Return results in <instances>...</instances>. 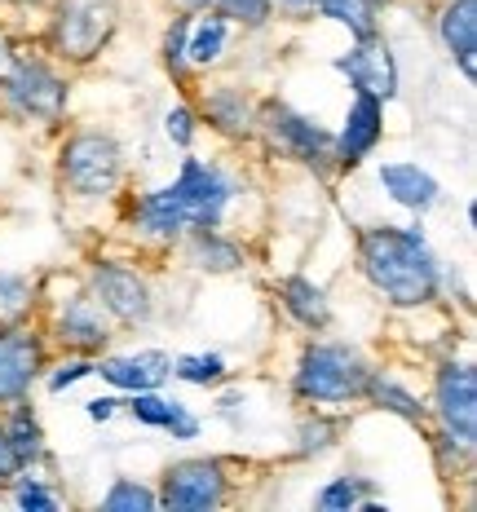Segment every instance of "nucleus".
<instances>
[{"instance_id": "1", "label": "nucleus", "mask_w": 477, "mask_h": 512, "mask_svg": "<svg viewBox=\"0 0 477 512\" xmlns=\"http://www.w3.org/2000/svg\"><path fill=\"white\" fill-rule=\"evenodd\" d=\"M358 256H363L371 287L398 309L433 301V292H438V283H442L438 256H433L429 239H424L420 230L371 226V230H363V239H358Z\"/></svg>"}, {"instance_id": "2", "label": "nucleus", "mask_w": 477, "mask_h": 512, "mask_svg": "<svg viewBox=\"0 0 477 512\" xmlns=\"http://www.w3.org/2000/svg\"><path fill=\"white\" fill-rule=\"evenodd\" d=\"M371 367L363 362V354L349 345H327L318 340L301 354L296 362V393L305 402H318V407H336V402H354L367 393Z\"/></svg>"}, {"instance_id": "3", "label": "nucleus", "mask_w": 477, "mask_h": 512, "mask_svg": "<svg viewBox=\"0 0 477 512\" xmlns=\"http://www.w3.org/2000/svg\"><path fill=\"white\" fill-rule=\"evenodd\" d=\"M115 27H120V5L115 0H58L49 40L58 58L89 62L111 45Z\"/></svg>"}, {"instance_id": "4", "label": "nucleus", "mask_w": 477, "mask_h": 512, "mask_svg": "<svg viewBox=\"0 0 477 512\" xmlns=\"http://www.w3.org/2000/svg\"><path fill=\"white\" fill-rule=\"evenodd\" d=\"M124 177V155L111 133H76L62 146V181L80 199H106L115 195Z\"/></svg>"}, {"instance_id": "5", "label": "nucleus", "mask_w": 477, "mask_h": 512, "mask_svg": "<svg viewBox=\"0 0 477 512\" xmlns=\"http://www.w3.org/2000/svg\"><path fill=\"white\" fill-rule=\"evenodd\" d=\"M0 89H5L9 111L23 115V120L53 124L62 111H67V80H62L53 67H45V62H31V58L9 62Z\"/></svg>"}, {"instance_id": "6", "label": "nucleus", "mask_w": 477, "mask_h": 512, "mask_svg": "<svg viewBox=\"0 0 477 512\" xmlns=\"http://www.w3.org/2000/svg\"><path fill=\"white\" fill-rule=\"evenodd\" d=\"M173 195H177V204H182V212H186V226L190 230H208V226H221L235 186H230V177L221 173L217 164L182 159V168H177V177H173Z\"/></svg>"}, {"instance_id": "7", "label": "nucleus", "mask_w": 477, "mask_h": 512, "mask_svg": "<svg viewBox=\"0 0 477 512\" xmlns=\"http://www.w3.org/2000/svg\"><path fill=\"white\" fill-rule=\"evenodd\" d=\"M433 407L442 415L447 442H460L464 451H473L477 442V376L469 362H447L433 384Z\"/></svg>"}, {"instance_id": "8", "label": "nucleus", "mask_w": 477, "mask_h": 512, "mask_svg": "<svg viewBox=\"0 0 477 512\" xmlns=\"http://www.w3.org/2000/svg\"><path fill=\"white\" fill-rule=\"evenodd\" d=\"M159 504L173 512H208L226 504V468L217 460H182L164 473Z\"/></svg>"}, {"instance_id": "9", "label": "nucleus", "mask_w": 477, "mask_h": 512, "mask_svg": "<svg viewBox=\"0 0 477 512\" xmlns=\"http://www.w3.org/2000/svg\"><path fill=\"white\" fill-rule=\"evenodd\" d=\"M261 120H265V133H270V142L279 146L283 155L301 159V164H314V168H327V159H336V137L323 133L314 120H305V115L292 111V106L270 102Z\"/></svg>"}, {"instance_id": "10", "label": "nucleus", "mask_w": 477, "mask_h": 512, "mask_svg": "<svg viewBox=\"0 0 477 512\" xmlns=\"http://www.w3.org/2000/svg\"><path fill=\"white\" fill-rule=\"evenodd\" d=\"M93 301L102 305L106 318H115V323L124 327H137L151 318V287L137 270L129 265H93Z\"/></svg>"}, {"instance_id": "11", "label": "nucleus", "mask_w": 477, "mask_h": 512, "mask_svg": "<svg viewBox=\"0 0 477 512\" xmlns=\"http://www.w3.org/2000/svg\"><path fill=\"white\" fill-rule=\"evenodd\" d=\"M336 71L349 76L358 93H371V98L389 102L398 98V67H394V53L380 36H363L345 58H336Z\"/></svg>"}, {"instance_id": "12", "label": "nucleus", "mask_w": 477, "mask_h": 512, "mask_svg": "<svg viewBox=\"0 0 477 512\" xmlns=\"http://www.w3.org/2000/svg\"><path fill=\"white\" fill-rule=\"evenodd\" d=\"M40 376V340L27 327H0V407L23 402Z\"/></svg>"}, {"instance_id": "13", "label": "nucleus", "mask_w": 477, "mask_h": 512, "mask_svg": "<svg viewBox=\"0 0 477 512\" xmlns=\"http://www.w3.org/2000/svg\"><path fill=\"white\" fill-rule=\"evenodd\" d=\"M93 376H102L106 384L124 393H142V389H159L168 376H173V358L164 349H142V354H115L93 362Z\"/></svg>"}, {"instance_id": "14", "label": "nucleus", "mask_w": 477, "mask_h": 512, "mask_svg": "<svg viewBox=\"0 0 477 512\" xmlns=\"http://www.w3.org/2000/svg\"><path fill=\"white\" fill-rule=\"evenodd\" d=\"M380 133H385V106H380V98H371V93H358L345 115L341 137H336V159H341L345 168L363 164L380 146Z\"/></svg>"}, {"instance_id": "15", "label": "nucleus", "mask_w": 477, "mask_h": 512, "mask_svg": "<svg viewBox=\"0 0 477 512\" xmlns=\"http://www.w3.org/2000/svg\"><path fill=\"white\" fill-rule=\"evenodd\" d=\"M376 177H380V186H385V195L394 199V204L411 208V212H429L442 195L438 177H433L429 168L411 164V159H385Z\"/></svg>"}, {"instance_id": "16", "label": "nucleus", "mask_w": 477, "mask_h": 512, "mask_svg": "<svg viewBox=\"0 0 477 512\" xmlns=\"http://www.w3.org/2000/svg\"><path fill=\"white\" fill-rule=\"evenodd\" d=\"M58 340L80 354H98V349L111 340V323H106L102 305L93 296H76V301L62 305L58 314Z\"/></svg>"}, {"instance_id": "17", "label": "nucleus", "mask_w": 477, "mask_h": 512, "mask_svg": "<svg viewBox=\"0 0 477 512\" xmlns=\"http://www.w3.org/2000/svg\"><path fill=\"white\" fill-rule=\"evenodd\" d=\"M129 411H133V420H137V424H146V429H164V433H173V442H190V437H199L195 411H190L186 402H177V398H159V389L133 393Z\"/></svg>"}, {"instance_id": "18", "label": "nucleus", "mask_w": 477, "mask_h": 512, "mask_svg": "<svg viewBox=\"0 0 477 512\" xmlns=\"http://www.w3.org/2000/svg\"><path fill=\"white\" fill-rule=\"evenodd\" d=\"M438 36L447 53L460 62L464 80H473V53H477V0H451L438 18Z\"/></svg>"}, {"instance_id": "19", "label": "nucleus", "mask_w": 477, "mask_h": 512, "mask_svg": "<svg viewBox=\"0 0 477 512\" xmlns=\"http://www.w3.org/2000/svg\"><path fill=\"white\" fill-rule=\"evenodd\" d=\"M137 230L151 234V239H177V234H186V212L177 204L173 186H159L151 195H142V204H137Z\"/></svg>"}, {"instance_id": "20", "label": "nucleus", "mask_w": 477, "mask_h": 512, "mask_svg": "<svg viewBox=\"0 0 477 512\" xmlns=\"http://www.w3.org/2000/svg\"><path fill=\"white\" fill-rule=\"evenodd\" d=\"M283 296V309L296 318L301 327H310V332H323L327 323H332V305H327V292L310 279H301V274H292V279H283L279 287Z\"/></svg>"}, {"instance_id": "21", "label": "nucleus", "mask_w": 477, "mask_h": 512, "mask_svg": "<svg viewBox=\"0 0 477 512\" xmlns=\"http://www.w3.org/2000/svg\"><path fill=\"white\" fill-rule=\"evenodd\" d=\"M190 261H195L199 270L230 274L243 265V252H239V243L217 234V226H208V230H190Z\"/></svg>"}, {"instance_id": "22", "label": "nucleus", "mask_w": 477, "mask_h": 512, "mask_svg": "<svg viewBox=\"0 0 477 512\" xmlns=\"http://www.w3.org/2000/svg\"><path fill=\"white\" fill-rule=\"evenodd\" d=\"M5 442H9V455H14V464L18 468H31L45 455V433H40V424H36V415H31L23 402L14 407V415H9V424L5 429Z\"/></svg>"}, {"instance_id": "23", "label": "nucleus", "mask_w": 477, "mask_h": 512, "mask_svg": "<svg viewBox=\"0 0 477 512\" xmlns=\"http://www.w3.org/2000/svg\"><path fill=\"white\" fill-rule=\"evenodd\" d=\"M208 120L221 128L226 137H248L252 133V102L239 89H212L208 93Z\"/></svg>"}, {"instance_id": "24", "label": "nucleus", "mask_w": 477, "mask_h": 512, "mask_svg": "<svg viewBox=\"0 0 477 512\" xmlns=\"http://www.w3.org/2000/svg\"><path fill=\"white\" fill-rule=\"evenodd\" d=\"M226 36H230V23L221 14H208V18H199V23H190V31H186V62H195V67H212V62L221 58V49H226Z\"/></svg>"}, {"instance_id": "25", "label": "nucleus", "mask_w": 477, "mask_h": 512, "mask_svg": "<svg viewBox=\"0 0 477 512\" xmlns=\"http://www.w3.org/2000/svg\"><path fill=\"white\" fill-rule=\"evenodd\" d=\"M314 9L332 23L349 27V36L363 40V36H376V0H314Z\"/></svg>"}, {"instance_id": "26", "label": "nucleus", "mask_w": 477, "mask_h": 512, "mask_svg": "<svg viewBox=\"0 0 477 512\" xmlns=\"http://www.w3.org/2000/svg\"><path fill=\"white\" fill-rule=\"evenodd\" d=\"M367 393H371V398H376L385 411L402 415V420H420V415H424L420 398L407 389V384H398L394 376H371V380H367Z\"/></svg>"}, {"instance_id": "27", "label": "nucleus", "mask_w": 477, "mask_h": 512, "mask_svg": "<svg viewBox=\"0 0 477 512\" xmlns=\"http://www.w3.org/2000/svg\"><path fill=\"white\" fill-rule=\"evenodd\" d=\"M173 376L186 380V384H221L226 380V358L221 354H182L173 358Z\"/></svg>"}, {"instance_id": "28", "label": "nucleus", "mask_w": 477, "mask_h": 512, "mask_svg": "<svg viewBox=\"0 0 477 512\" xmlns=\"http://www.w3.org/2000/svg\"><path fill=\"white\" fill-rule=\"evenodd\" d=\"M367 495H371V486L363 482V477H336V482H327L323 490H318V508L349 512V508H363Z\"/></svg>"}, {"instance_id": "29", "label": "nucleus", "mask_w": 477, "mask_h": 512, "mask_svg": "<svg viewBox=\"0 0 477 512\" xmlns=\"http://www.w3.org/2000/svg\"><path fill=\"white\" fill-rule=\"evenodd\" d=\"M102 508L106 512H155L159 499H155V490H146V486L129 482V477H120V482L102 495Z\"/></svg>"}, {"instance_id": "30", "label": "nucleus", "mask_w": 477, "mask_h": 512, "mask_svg": "<svg viewBox=\"0 0 477 512\" xmlns=\"http://www.w3.org/2000/svg\"><path fill=\"white\" fill-rule=\"evenodd\" d=\"M31 283L23 279V274H14V270H0V318L5 323H18V318L31 309Z\"/></svg>"}, {"instance_id": "31", "label": "nucleus", "mask_w": 477, "mask_h": 512, "mask_svg": "<svg viewBox=\"0 0 477 512\" xmlns=\"http://www.w3.org/2000/svg\"><path fill=\"white\" fill-rule=\"evenodd\" d=\"M217 14L226 23H243V27H265L274 14V0H212Z\"/></svg>"}, {"instance_id": "32", "label": "nucleus", "mask_w": 477, "mask_h": 512, "mask_svg": "<svg viewBox=\"0 0 477 512\" xmlns=\"http://www.w3.org/2000/svg\"><path fill=\"white\" fill-rule=\"evenodd\" d=\"M164 133L173 146H190V137H195V111H190V106H173V111L164 115Z\"/></svg>"}, {"instance_id": "33", "label": "nucleus", "mask_w": 477, "mask_h": 512, "mask_svg": "<svg viewBox=\"0 0 477 512\" xmlns=\"http://www.w3.org/2000/svg\"><path fill=\"white\" fill-rule=\"evenodd\" d=\"M89 376H93V362L89 358H71V362H62V367L49 376V389L62 393V389H71V384H80V380H89Z\"/></svg>"}, {"instance_id": "34", "label": "nucleus", "mask_w": 477, "mask_h": 512, "mask_svg": "<svg viewBox=\"0 0 477 512\" xmlns=\"http://www.w3.org/2000/svg\"><path fill=\"white\" fill-rule=\"evenodd\" d=\"M14 499H18V508H36V512H53V508H58V495H49V490L40 482H31V477L14 490Z\"/></svg>"}, {"instance_id": "35", "label": "nucleus", "mask_w": 477, "mask_h": 512, "mask_svg": "<svg viewBox=\"0 0 477 512\" xmlns=\"http://www.w3.org/2000/svg\"><path fill=\"white\" fill-rule=\"evenodd\" d=\"M186 31H190V18H177L173 31H168V40H164L168 67H182V62H186Z\"/></svg>"}, {"instance_id": "36", "label": "nucleus", "mask_w": 477, "mask_h": 512, "mask_svg": "<svg viewBox=\"0 0 477 512\" xmlns=\"http://www.w3.org/2000/svg\"><path fill=\"white\" fill-rule=\"evenodd\" d=\"M327 437H332V429H327L323 420H318V424H301V451H305V455H310V451H323Z\"/></svg>"}, {"instance_id": "37", "label": "nucleus", "mask_w": 477, "mask_h": 512, "mask_svg": "<svg viewBox=\"0 0 477 512\" xmlns=\"http://www.w3.org/2000/svg\"><path fill=\"white\" fill-rule=\"evenodd\" d=\"M115 407H120L115 398H93V402H89V420H111Z\"/></svg>"}, {"instance_id": "38", "label": "nucleus", "mask_w": 477, "mask_h": 512, "mask_svg": "<svg viewBox=\"0 0 477 512\" xmlns=\"http://www.w3.org/2000/svg\"><path fill=\"white\" fill-rule=\"evenodd\" d=\"M14 473H18V464H14V455H9L5 433H0V477H14Z\"/></svg>"}, {"instance_id": "39", "label": "nucleus", "mask_w": 477, "mask_h": 512, "mask_svg": "<svg viewBox=\"0 0 477 512\" xmlns=\"http://www.w3.org/2000/svg\"><path fill=\"white\" fill-rule=\"evenodd\" d=\"M274 5H279L283 14H310L314 0H274Z\"/></svg>"}, {"instance_id": "40", "label": "nucleus", "mask_w": 477, "mask_h": 512, "mask_svg": "<svg viewBox=\"0 0 477 512\" xmlns=\"http://www.w3.org/2000/svg\"><path fill=\"white\" fill-rule=\"evenodd\" d=\"M9 62H14V53H9V40H5V36H0V80H5Z\"/></svg>"}, {"instance_id": "41", "label": "nucleus", "mask_w": 477, "mask_h": 512, "mask_svg": "<svg viewBox=\"0 0 477 512\" xmlns=\"http://www.w3.org/2000/svg\"><path fill=\"white\" fill-rule=\"evenodd\" d=\"M173 5H182V9H208L212 0H173Z\"/></svg>"}, {"instance_id": "42", "label": "nucleus", "mask_w": 477, "mask_h": 512, "mask_svg": "<svg viewBox=\"0 0 477 512\" xmlns=\"http://www.w3.org/2000/svg\"><path fill=\"white\" fill-rule=\"evenodd\" d=\"M18 5H31V0H18Z\"/></svg>"}, {"instance_id": "43", "label": "nucleus", "mask_w": 477, "mask_h": 512, "mask_svg": "<svg viewBox=\"0 0 477 512\" xmlns=\"http://www.w3.org/2000/svg\"><path fill=\"white\" fill-rule=\"evenodd\" d=\"M376 5H385V0H376Z\"/></svg>"}]
</instances>
